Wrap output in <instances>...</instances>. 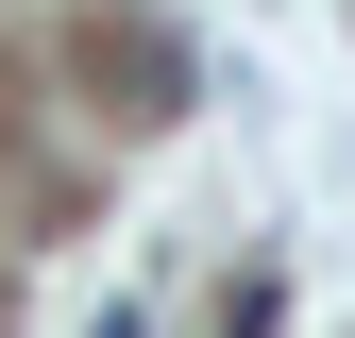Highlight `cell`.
<instances>
[{
  "label": "cell",
  "instance_id": "cell-1",
  "mask_svg": "<svg viewBox=\"0 0 355 338\" xmlns=\"http://www.w3.org/2000/svg\"><path fill=\"white\" fill-rule=\"evenodd\" d=\"M102 68L136 84V118H169V102H187V51H169L153 17H85V84H102Z\"/></svg>",
  "mask_w": 355,
  "mask_h": 338
},
{
  "label": "cell",
  "instance_id": "cell-2",
  "mask_svg": "<svg viewBox=\"0 0 355 338\" xmlns=\"http://www.w3.org/2000/svg\"><path fill=\"white\" fill-rule=\"evenodd\" d=\"M338 17H355V0H338Z\"/></svg>",
  "mask_w": 355,
  "mask_h": 338
}]
</instances>
